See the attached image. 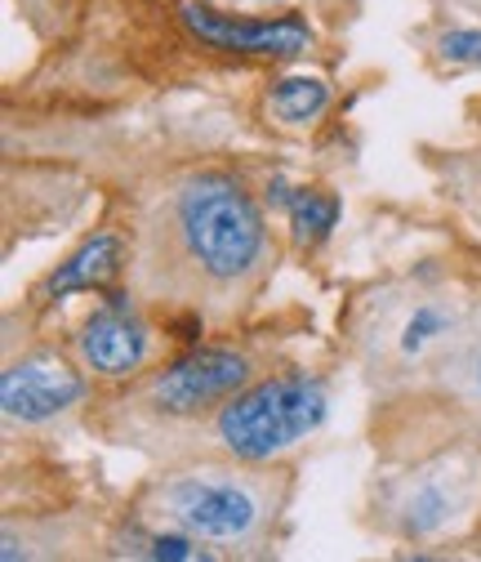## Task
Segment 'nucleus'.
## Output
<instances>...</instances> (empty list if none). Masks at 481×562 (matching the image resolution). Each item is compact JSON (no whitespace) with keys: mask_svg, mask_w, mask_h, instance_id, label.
Returning a JSON list of instances; mask_svg holds the SVG:
<instances>
[{"mask_svg":"<svg viewBox=\"0 0 481 562\" xmlns=\"http://www.w3.org/2000/svg\"><path fill=\"white\" fill-rule=\"evenodd\" d=\"M277 263L254 192L224 170H187L152 192L134 237L129 281L139 300L232 317Z\"/></svg>","mask_w":481,"mask_h":562,"instance_id":"obj_1","label":"nucleus"},{"mask_svg":"<svg viewBox=\"0 0 481 562\" xmlns=\"http://www.w3.org/2000/svg\"><path fill=\"white\" fill-rule=\"evenodd\" d=\"M290 505V473L224 456H187L148 477L134 514L179 527L219 553H267Z\"/></svg>","mask_w":481,"mask_h":562,"instance_id":"obj_2","label":"nucleus"},{"mask_svg":"<svg viewBox=\"0 0 481 562\" xmlns=\"http://www.w3.org/2000/svg\"><path fill=\"white\" fill-rule=\"evenodd\" d=\"M250 380H259V358L245 344L192 348V353L129 380V389L107 402L103 429L121 447H144L174 460L187 434L201 429Z\"/></svg>","mask_w":481,"mask_h":562,"instance_id":"obj_3","label":"nucleus"},{"mask_svg":"<svg viewBox=\"0 0 481 562\" xmlns=\"http://www.w3.org/2000/svg\"><path fill=\"white\" fill-rule=\"evenodd\" d=\"M330 384L317 371H272L232 393L201 429L187 434L174 460L224 456L241 464H277L321 434L330 419Z\"/></svg>","mask_w":481,"mask_h":562,"instance_id":"obj_4","label":"nucleus"},{"mask_svg":"<svg viewBox=\"0 0 481 562\" xmlns=\"http://www.w3.org/2000/svg\"><path fill=\"white\" fill-rule=\"evenodd\" d=\"M468 308L433 286L405 281L366 300L357 322V353L375 384L397 389L420 375H437L442 358L459 339Z\"/></svg>","mask_w":481,"mask_h":562,"instance_id":"obj_5","label":"nucleus"},{"mask_svg":"<svg viewBox=\"0 0 481 562\" xmlns=\"http://www.w3.org/2000/svg\"><path fill=\"white\" fill-rule=\"evenodd\" d=\"M481 518V447L455 442L405 464L375 486L379 531L405 544H433L463 536Z\"/></svg>","mask_w":481,"mask_h":562,"instance_id":"obj_6","label":"nucleus"},{"mask_svg":"<svg viewBox=\"0 0 481 562\" xmlns=\"http://www.w3.org/2000/svg\"><path fill=\"white\" fill-rule=\"evenodd\" d=\"M90 402V375L54 348H27L0 371V415L5 434H54L67 429Z\"/></svg>","mask_w":481,"mask_h":562,"instance_id":"obj_7","label":"nucleus"},{"mask_svg":"<svg viewBox=\"0 0 481 562\" xmlns=\"http://www.w3.org/2000/svg\"><path fill=\"white\" fill-rule=\"evenodd\" d=\"M157 353L161 339L139 308V291H107L99 308L72 330V358L94 380L129 384L157 367Z\"/></svg>","mask_w":481,"mask_h":562,"instance_id":"obj_8","label":"nucleus"},{"mask_svg":"<svg viewBox=\"0 0 481 562\" xmlns=\"http://www.w3.org/2000/svg\"><path fill=\"white\" fill-rule=\"evenodd\" d=\"M183 27L219 54H245V58H295L312 45V27L295 14L282 19H232L210 5H183Z\"/></svg>","mask_w":481,"mask_h":562,"instance_id":"obj_9","label":"nucleus"},{"mask_svg":"<svg viewBox=\"0 0 481 562\" xmlns=\"http://www.w3.org/2000/svg\"><path fill=\"white\" fill-rule=\"evenodd\" d=\"M125 259H134V250L125 246L121 233L103 228L94 237H85L72 255H67L45 281H41V291L36 300L41 304H58V300H72V295H107L116 286V277L129 268Z\"/></svg>","mask_w":481,"mask_h":562,"instance_id":"obj_10","label":"nucleus"},{"mask_svg":"<svg viewBox=\"0 0 481 562\" xmlns=\"http://www.w3.org/2000/svg\"><path fill=\"white\" fill-rule=\"evenodd\" d=\"M103 549H107V558H139V562H215V558H224L215 544H205L179 527L148 522L139 514L121 522Z\"/></svg>","mask_w":481,"mask_h":562,"instance_id":"obj_11","label":"nucleus"},{"mask_svg":"<svg viewBox=\"0 0 481 562\" xmlns=\"http://www.w3.org/2000/svg\"><path fill=\"white\" fill-rule=\"evenodd\" d=\"M267 201L272 205H282L286 210V220H290V233L299 246H317L334 233L339 215H343V205L334 192L325 188H286L282 179L277 183H267Z\"/></svg>","mask_w":481,"mask_h":562,"instance_id":"obj_12","label":"nucleus"},{"mask_svg":"<svg viewBox=\"0 0 481 562\" xmlns=\"http://www.w3.org/2000/svg\"><path fill=\"white\" fill-rule=\"evenodd\" d=\"M90 544L77 518H49V522H19L5 518L0 531V558L19 562V558H67L72 549Z\"/></svg>","mask_w":481,"mask_h":562,"instance_id":"obj_13","label":"nucleus"},{"mask_svg":"<svg viewBox=\"0 0 481 562\" xmlns=\"http://www.w3.org/2000/svg\"><path fill=\"white\" fill-rule=\"evenodd\" d=\"M437 384H442L455 402L481 411V308L468 313L459 339L450 344V353L442 358V367H437Z\"/></svg>","mask_w":481,"mask_h":562,"instance_id":"obj_14","label":"nucleus"},{"mask_svg":"<svg viewBox=\"0 0 481 562\" xmlns=\"http://www.w3.org/2000/svg\"><path fill=\"white\" fill-rule=\"evenodd\" d=\"M330 81L321 77H282L267 94V112L277 116L282 125H317L330 112Z\"/></svg>","mask_w":481,"mask_h":562,"instance_id":"obj_15","label":"nucleus"},{"mask_svg":"<svg viewBox=\"0 0 481 562\" xmlns=\"http://www.w3.org/2000/svg\"><path fill=\"white\" fill-rule=\"evenodd\" d=\"M437 58L450 67H472L481 72V27H450L437 36Z\"/></svg>","mask_w":481,"mask_h":562,"instance_id":"obj_16","label":"nucleus"}]
</instances>
